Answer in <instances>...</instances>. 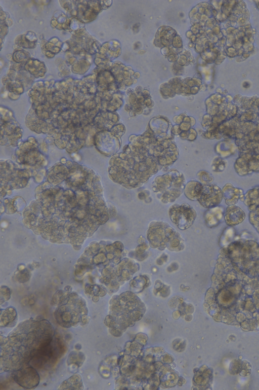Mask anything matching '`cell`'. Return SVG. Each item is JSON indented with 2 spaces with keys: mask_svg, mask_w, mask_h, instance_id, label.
Segmentation results:
<instances>
[{
  "mask_svg": "<svg viewBox=\"0 0 259 390\" xmlns=\"http://www.w3.org/2000/svg\"><path fill=\"white\" fill-rule=\"evenodd\" d=\"M88 314L87 308L84 302H79L77 305L67 306L62 304L58 307L55 312L56 321L64 327L76 326L80 321L81 316Z\"/></svg>",
  "mask_w": 259,
  "mask_h": 390,
  "instance_id": "6da1fadb",
  "label": "cell"
},
{
  "mask_svg": "<svg viewBox=\"0 0 259 390\" xmlns=\"http://www.w3.org/2000/svg\"><path fill=\"white\" fill-rule=\"evenodd\" d=\"M169 214L171 221L182 230L190 227L196 217L195 210L187 204L171 206Z\"/></svg>",
  "mask_w": 259,
  "mask_h": 390,
  "instance_id": "7a4b0ae2",
  "label": "cell"
},
{
  "mask_svg": "<svg viewBox=\"0 0 259 390\" xmlns=\"http://www.w3.org/2000/svg\"><path fill=\"white\" fill-rule=\"evenodd\" d=\"M201 205L206 208H212L218 205L223 198V193L220 188L213 185L204 187L198 196Z\"/></svg>",
  "mask_w": 259,
  "mask_h": 390,
  "instance_id": "3957f363",
  "label": "cell"
},
{
  "mask_svg": "<svg viewBox=\"0 0 259 390\" xmlns=\"http://www.w3.org/2000/svg\"><path fill=\"white\" fill-rule=\"evenodd\" d=\"M14 378L18 384L26 389L34 388L39 382V376L32 367L18 370Z\"/></svg>",
  "mask_w": 259,
  "mask_h": 390,
  "instance_id": "277c9868",
  "label": "cell"
},
{
  "mask_svg": "<svg viewBox=\"0 0 259 390\" xmlns=\"http://www.w3.org/2000/svg\"><path fill=\"white\" fill-rule=\"evenodd\" d=\"M245 204L250 210V223L259 233V190H252L245 198Z\"/></svg>",
  "mask_w": 259,
  "mask_h": 390,
  "instance_id": "5b68a950",
  "label": "cell"
},
{
  "mask_svg": "<svg viewBox=\"0 0 259 390\" xmlns=\"http://www.w3.org/2000/svg\"><path fill=\"white\" fill-rule=\"evenodd\" d=\"M245 217L244 212L239 207L229 206L225 215L226 223L229 226H235L242 222Z\"/></svg>",
  "mask_w": 259,
  "mask_h": 390,
  "instance_id": "8992f818",
  "label": "cell"
},
{
  "mask_svg": "<svg viewBox=\"0 0 259 390\" xmlns=\"http://www.w3.org/2000/svg\"><path fill=\"white\" fill-rule=\"evenodd\" d=\"M17 321V314L15 309L13 307L1 310V327H13L15 326Z\"/></svg>",
  "mask_w": 259,
  "mask_h": 390,
  "instance_id": "52a82bcc",
  "label": "cell"
},
{
  "mask_svg": "<svg viewBox=\"0 0 259 390\" xmlns=\"http://www.w3.org/2000/svg\"><path fill=\"white\" fill-rule=\"evenodd\" d=\"M83 389V386L81 377L79 374H75L63 381L58 389Z\"/></svg>",
  "mask_w": 259,
  "mask_h": 390,
  "instance_id": "ba28073f",
  "label": "cell"
},
{
  "mask_svg": "<svg viewBox=\"0 0 259 390\" xmlns=\"http://www.w3.org/2000/svg\"><path fill=\"white\" fill-rule=\"evenodd\" d=\"M224 195L226 199V203L228 205H234L237 202L239 198V196L237 195V193L235 192L234 189L225 190Z\"/></svg>",
  "mask_w": 259,
  "mask_h": 390,
  "instance_id": "9c48e42d",
  "label": "cell"
},
{
  "mask_svg": "<svg viewBox=\"0 0 259 390\" xmlns=\"http://www.w3.org/2000/svg\"><path fill=\"white\" fill-rule=\"evenodd\" d=\"M85 360L84 354L81 352L72 351L68 357V364L75 363L78 366H81Z\"/></svg>",
  "mask_w": 259,
  "mask_h": 390,
  "instance_id": "30bf717a",
  "label": "cell"
},
{
  "mask_svg": "<svg viewBox=\"0 0 259 390\" xmlns=\"http://www.w3.org/2000/svg\"><path fill=\"white\" fill-rule=\"evenodd\" d=\"M90 316H88L87 314L83 315L80 321V324L81 326L84 327L87 325L90 321Z\"/></svg>",
  "mask_w": 259,
  "mask_h": 390,
  "instance_id": "8fae6325",
  "label": "cell"
},
{
  "mask_svg": "<svg viewBox=\"0 0 259 390\" xmlns=\"http://www.w3.org/2000/svg\"><path fill=\"white\" fill-rule=\"evenodd\" d=\"M93 300L94 302H97L99 300L98 296H95L93 297Z\"/></svg>",
  "mask_w": 259,
  "mask_h": 390,
  "instance_id": "7c38bea8",
  "label": "cell"
}]
</instances>
